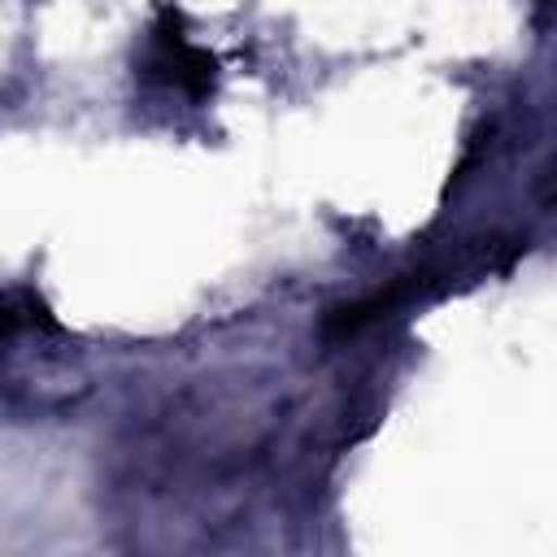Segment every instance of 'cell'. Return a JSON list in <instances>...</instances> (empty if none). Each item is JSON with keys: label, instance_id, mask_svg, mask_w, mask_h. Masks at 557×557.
<instances>
[{"label": "cell", "instance_id": "6da1fadb", "mask_svg": "<svg viewBox=\"0 0 557 557\" xmlns=\"http://www.w3.org/2000/svg\"><path fill=\"white\" fill-rule=\"evenodd\" d=\"M148 74L174 91H187V96H205L213 87V74H218V61L191 44L178 26L174 13H161V22L152 26V39H148V57H144Z\"/></svg>", "mask_w": 557, "mask_h": 557}, {"label": "cell", "instance_id": "7a4b0ae2", "mask_svg": "<svg viewBox=\"0 0 557 557\" xmlns=\"http://www.w3.org/2000/svg\"><path fill=\"white\" fill-rule=\"evenodd\" d=\"M35 322H44L39 300L17 296V292H0V339H9V335H17V331H26V326H35Z\"/></svg>", "mask_w": 557, "mask_h": 557}]
</instances>
